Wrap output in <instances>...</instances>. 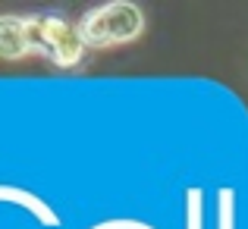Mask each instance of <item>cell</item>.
I'll use <instances>...</instances> for the list:
<instances>
[{"instance_id": "6da1fadb", "label": "cell", "mask_w": 248, "mask_h": 229, "mask_svg": "<svg viewBox=\"0 0 248 229\" xmlns=\"http://www.w3.org/2000/svg\"><path fill=\"white\" fill-rule=\"evenodd\" d=\"M85 47H107L139 38L141 31V13L132 3H107L91 10L79 25Z\"/></svg>"}, {"instance_id": "7a4b0ae2", "label": "cell", "mask_w": 248, "mask_h": 229, "mask_svg": "<svg viewBox=\"0 0 248 229\" xmlns=\"http://www.w3.org/2000/svg\"><path fill=\"white\" fill-rule=\"evenodd\" d=\"M44 31H47V44L44 54L57 63V66H76L85 54L82 31L73 22H63L57 16H44Z\"/></svg>"}, {"instance_id": "3957f363", "label": "cell", "mask_w": 248, "mask_h": 229, "mask_svg": "<svg viewBox=\"0 0 248 229\" xmlns=\"http://www.w3.org/2000/svg\"><path fill=\"white\" fill-rule=\"evenodd\" d=\"M29 54L25 44V19L0 16V57L3 60H19Z\"/></svg>"}, {"instance_id": "277c9868", "label": "cell", "mask_w": 248, "mask_h": 229, "mask_svg": "<svg viewBox=\"0 0 248 229\" xmlns=\"http://www.w3.org/2000/svg\"><path fill=\"white\" fill-rule=\"evenodd\" d=\"M25 44H29V50H41V54H44V44H47L44 16H38V19H25Z\"/></svg>"}]
</instances>
